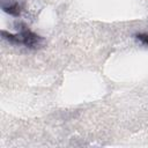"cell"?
I'll list each match as a JSON object with an SVG mask.
<instances>
[{
    "label": "cell",
    "mask_w": 148,
    "mask_h": 148,
    "mask_svg": "<svg viewBox=\"0 0 148 148\" xmlns=\"http://www.w3.org/2000/svg\"><path fill=\"white\" fill-rule=\"evenodd\" d=\"M18 31L16 34H9L5 30L1 31L2 37L14 44H23L27 47L30 49H37L40 47L44 44V39L38 36L37 34H35L34 31H31L28 27H25L24 24H18Z\"/></svg>",
    "instance_id": "cell-1"
},
{
    "label": "cell",
    "mask_w": 148,
    "mask_h": 148,
    "mask_svg": "<svg viewBox=\"0 0 148 148\" xmlns=\"http://www.w3.org/2000/svg\"><path fill=\"white\" fill-rule=\"evenodd\" d=\"M2 9L6 12V13H8V14H10V15H14V16H17L18 14H20V12H21V9H20V5L16 2V1H2Z\"/></svg>",
    "instance_id": "cell-2"
},
{
    "label": "cell",
    "mask_w": 148,
    "mask_h": 148,
    "mask_svg": "<svg viewBox=\"0 0 148 148\" xmlns=\"http://www.w3.org/2000/svg\"><path fill=\"white\" fill-rule=\"evenodd\" d=\"M136 38H138L141 43L148 45V34H139V35H136Z\"/></svg>",
    "instance_id": "cell-3"
}]
</instances>
